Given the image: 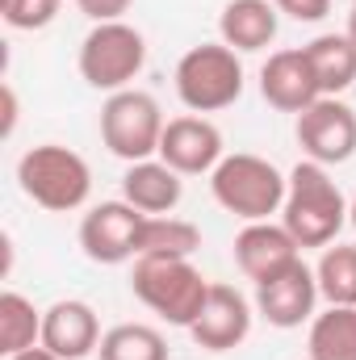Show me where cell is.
Returning <instances> with one entry per match:
<instances>
[{
  "mask_svg": "<svg viewBox=\"0 0 356 360\" xmlns=\"http://www.w3.org/2000/svg\"><path fill=\"white\" fill-rule=\"evenodd\" d=\"M348 222V201L323 164L302 160L289 172V193L281 205V226L298 239V248H331Z\"/></svg>",
  "mask_w": 356,
  "mask_h": 360,
  "instance_id": "obj_1",
  "label": "cell"
},
{
  "mask_svg": "<svg viewBox=\"0 0 356 360\" xmlns=\"http://www.w3.org/2000/svg\"><path fill=\"white\" fill-rule=\"evenodd\" d=\"M130 289L168 327H184L189 331L193 319L205 306L210 281L201 276V269H193L189 256H139L134 272H130Z\"/></svg>",
  "mask_w": 356,
  "mask_h": 360,
  "instance_id": "obj_2",
  "label": "cell"
},
{
  "mask_svg": "<svg viewBox=\"0 0 356 360\" xmlns=\"http://www.w3.org/2000/svg\"><path fill=\"white\" fill-rule=\"evenodd\" d=\"M210 193L227 214L243 222H268L285 205L289 176H281V168L268 164L265 155L235 151V155H222V164L210 172Z\"/></svg>",
  "mask_w": 356,
  "mask_h": 360,
  "instance_id": "obj_3",
  "label": "cell"
},
{
  "mask_svg": "<svg viewBox=\"0 0 356 360\" xmlns=\"http://www.w3.org/2000/svg\"><path fill=\"white\" fill-rule=\"evenodd\" d=\"M17 184L34 205L51 214H72L89 201L92 168L84 164L80 151L63 143H38L17 160Z\"/></svg>",
  "mask_w": 356,
  "mask_h": 360,
  "instance_id": "obj_4",
  "label": "cell"
},
{
  "mask_svg": "<svg viewBox=\"0 0 356 360\" xmlns=\"http://www.w3.org/2000/svg\"><path fill=\"white\" fill-rule=\"evenodd\" d=\"M177 96L189 113H218L243 96V63L227 42H201L177 63Z\"/></svg>",
  "mask_w": 356,
  "mask_h": 360,
  "instance_id": "obj_5",
  "label": "cell"
},
{
  "mask_svg": "<svg viewBox=\"0 0 356 360\" xmlns=\"http://www.w3.org/2000/svg\"><path fill=\"white\" fill-rule=\"evenodd\" d=\"M164 126L168 122H164L160 101L151 92L122 89V92H109V101L101 105V143L109 147V155H117L126 164L155 160Z\"/></svg>",
  "mask_w": 356,
  "mask_h": 360,
  "instance_id": "obj_6",
  "label": "cell"
},
{
  "mask_svg": "<svg viewBox=\"0 0 356 360\" xmlns=\"http://www.w3.org/2000/svg\"><path fill=\"white\" fill-rule=\"evenodd\" d=\"M80 76L96 92H122L147 63V38L126 21L92 25L80 42Z\"/></svg>",
  "mask_w": 356,
  "mask_h": 360,
  "instance_id": "obj_7",
  "label": "cell"
},
{
  "mask_svg": "<svg viewBox=\"0 0 356 360\" xmlns=\"http://www.w3.org/2000/svg\"><path fill=\"white\" fill-rule=\"evenodd\" d=\"M298 143L306 151V160L331 168V164H348L356 155V109L344 105L340 96H319L310 109L298 113Z\"/></svg>",
  "mask_w": 356,
  "mask_h": 360,
  "instance_id": "obj_8",
  "label": "cell"
},
{
  "mask_svg": "<svg viewBox=\"0 0 356 360\" xmlns=\"http://www.w3.org/2000/svg\"><path fill=\"white\" fill-rule=\"evenodd\" d=\"M143 210L130 201H101L92 205L80 222V248L92 264H126L139 256V231H143Z\"/></svg>",
  "mask_w": 356,
  "mask_h": 360,
  "instance_id": "obj_9",
  "label": "cell"
},
{
  "mask_svg": "<svg viewBox=\"0 0 356 360\" xmlns=\"http://www.w3.org/2000/svg\"><path fill=\"white\" fill-rule=\"evenodd\" d=\"M319 297H323L319 293V276H314V269H306L302 260H293L289 269H281L276 276H268V281L256 285V310L276 331H293V327L310 323Z\"/></svg>",
  "mask_w": 356,
  "mask_h": 360,
  "instance_id": "obj_10",
  "label": "cell"
},
{
  "mask_svg": "<svg viewBox=\"0 0 356 360\" xmlns=\"http://www.w3.org/2000/svg\"><path fill=\"white\" fill-rule=\"evenodd\" d=\"M193 344L205 352H231L252 335V302L235 285H210L201 314L189 327Z\"/></svg>",
  "mask_w": 356,
  "mask_h": 360,
  "instance_id": "obj_11",
  "label": "cell"
},
{
  "mask_svg": "<svg viewBox=\"0 0 356 360\" xmlns=\"http://www.w3.org/2000/svg\"><path fill=\"white\" fill-rule=\"evenodd\" d=\"M160 160L168 168H177L180 176L214 172L222 164V130L201 113L172 117L164 126V139H160Z\"/></svg>",
  "mask_w": 356,
  "mask_h": 360,
  "instance_id": "obj_12",
  "label": "cell"
},
{
  "mask_svg": "<svg viewBox=\"0 0 356 360\" xmlns=\"http://www.w3.org/2000/svg\"><path fill=\"white\" fill-rule=\"evenodd\" d=\"M260 96L281 113H302L323 96L319 80H314V68L306 59V46L268 55V63L260 68Z\"/></svg>",
  "mask_w": 356,
  "mask_h": 360,
  "instance_id": "obj_13",
  "label": "cell"
},
{
  "mask_svg": "<svg viewBox=\"0 0 356 360\" xmlns=\"http://www.w3.org/2000/svg\"><path fill=\"white\" fill-rule=\"evenodd\" d=\"M42 348L59 360H84L101 348V323L96 310L80 297H63L42 310Z\"/></svg>",
  "mask_w": 356,
  "mask_h": 360,
  "instance_id": "obj_14",
  "label": "cell"
},
{
  "mask_svg": "<svg viewBox=\"0 0 356 360\" xmlns=\"http://www.w3.org/2000/svg\"><path fill=\"white\" fill-rule=\"evenodd\" d=\"M293 260H302V248L298 239L276 226V222H248L239 235H235V264L248 281H268L281 269H289Z\"/></svg>",
  "mask_w": 356,
  "mask_h": 360,
  "instance_id": "obj_15",
  "label": "cell"
},
{
  "mask_svg": "<svg viewBox=\"0 0 356 360\" xmlns=\"http://www.w3.org/2000/svg\"><path fill=\"white\" fill-rule=\"evenodd\" d=\"M180 197H184L180 172L168 168L160 155L130 164L126 176H122V201H130V205L143 210V214H172L180 205Z\"/></svg>",
  "mask_w": 356,
  "mask_h": 360,
  "instance_id": "obj_16",
  "label": "cell"
},
{
  "mask_svg": "<svg viewBox=\"0 0 356 360\" xmlns=\"http://www.w3.org/2000/svg\"><path fill=\"white\" fill-rule=\"evenodd\" d=\"M276 13L281 8L272 0H227L218 17V38L239 55L265 51L276 38Z\"/></svg>",
  "mask_w": 356,
  "mask_h": 360,
  "instance_id": "obj_17",
  "label": "cell"
},
{
  "mask_svg": "<svg viewBox=\"0 0 356 360\" xmlns=\"http://www.w3.org/2000/svg\"><path fill=\"white\" fill-rule=\"evenodd\" d=\"M306 59L323 96H340L356 84V42L348 34H319L306 42Z\"/></svg>",
  "mask_w": 356,
  "mask_h": 360,
  "instance_id": "obj_18",
  "label": "cell"
},
{
  "mask_svg": "<svg viewBox=\"0 0 356 360\" xmlns=\"http://www.w3.org/2000/svg\"><path fill=\"white\" fill-rule=\"evenodd\" d=\"M310 360H356V306H327L310 319Z\"/></svg>",
  "mask_w": 356,
  "mask_h": 360,
  "instance_id": "obj_19",
  "label": "cell"
},
{
  "mask_svg": "<svg viewBox=\"0 0 356 360\" xmlns=\"http://www.w3.org/2000/svg\"><path fill=\"white\" fill-rule=\"evenodd\" d=\"M42 344V310H34L30 297H21L17 289L0 293V352L17 356Z\"/></svg>",
  "mask_w": 356,
  "mask_h": 360,
  "instance_id": "obj_20",
  "label": "cell"
},
{
  "mask_svg": "<svg viewBox=\"0 0 356 360\" xmlns=\"http://www.w3.org/2000/svg\"><path fill=\"white\" fill-rule=\"evenodd\" d=\"M201 248V231L172 214H147L139 231V256H193ZM134 256V260H139Z\"/></svg>",
  "mask_w": 356,
  "mask_h": 360,
  "instance_id": "obj_21",
  "label": "cell"
},
{
  "mask_svg": "<svg viewBox=\"0 0 356 360\" xmlns=\"http://www.w3.org/2000/svg\"><path fill=\"white\" fill-rule=\"evenodd\" d=\"M101 360H168V340L151 323H117L101 335Z\"/></svg>",
  "mask_w": 356,
  "mask_h": 360,
  "instance_id": "obj_22",
  "label": "cell"
},
{
  "mask_svg": "<svg viewBox=\"0 0 356 360\" xmlns=\"http://www.w3.org/2000/svg\"><path fill=\"white\" fill-rule=\"evenodd\" d=\"M314 276H319V293L327 306H356V243L323 248Z\"/></svg>",
  "mask_w": 356,
  "mask_h": 360,
  "instance_id": "obj_23",
  "label": "cell"
},
{
  "mask_svg": "<svg viewBox=\"0 0 356 360\" xmlns=\"http://www.w3.org/2000/svg\"><path fill=\"white\" fill-rule=\"evenodd\" d=\"M59 13V0H4V21L13 30H46Z\"/></svg>",
  "mask_w": 356,
  "mask_h": 360,
  "instance_id": "obj_24",
  "label": "cell"
},
{
  "mask_svg": "<svg viewBox=\"0 0 356 360\" xmlns=\"http://www.w3.org/2000/svg\"><path fill=\"white\" fill-rule=\"evenodd\" d=\"M76 4H80V13L92 25H105V21H122L134 0H76Z\"/></svg>",
  "mask_w": 356,
  "mask_h": 360,
  "instance_id": "obj_25",
  "label": "cell"
},
{
  "mask_svg": "<svg viewBox=\"0 0 356 360\" xmlns=\"http://www.w3.org/2000/svg\"><path fill=\"white\" fill-rule=\"evenodd\" d=\"M272 4L293 21H323L331 13V0H272Z\"/></svg>",
  "mask_w": 356,
  "mask_h": 360,
  "instance_id": "obj_26",
  "label": "cell"
},
{
  "mask_svg": "<svg viewBox=\"0 0 356 360\" xmlns=\"http://www.w3.org/2000/svg\"><path fill=\"white\" fill-rule=\"evenodd\" d=\"M13 126H17V92L4 84V134H13Z\"/></svg>",
  "mask_w": 356,
  "mask_h": 360,
  "instance_id": "obj_27",
  "label": "cell"
},
{
  "mask_svg": "<svg viewBox=\"0 0 356 360\" xmlns=\"http://www.w3.org/2000/svg\"><path fill=\"white\" fill-rule=\"evenodd\" d=\"M8 360H59V356H55L51 348H42V344H38V348H30V352H17V356H8Z\"/></svg>",
  "mask_w": 356,
  "mask_h": 360,
  "instance_id": "obj_28",
  "label": "cell"
},
{
  "mask_svg": "<svg viewBox=\"0 0 356 360\" xmlns=\"http://www.w3.org/2000/svg\"><path fill=\"white\" fill-rule=\"evenodd\" d=\"M344 34H348V38L356 42V0H352V13H348V30H344Z\"/></svg>",
  "mask_w": 356,
  "mask_h": 360,
  "instance_id": "obj_29",
  "label": "cell"
},
{
  "mask_svg": "<svg viewBox=\"0 0 356 360\" xmlns=\"http://www.w3.org/2000/svg\"><path fill=\"white\" fill-rule=\"evenodd\" d=\"M348 226L356 231V197H352V205H348Z\"/></svg>",
  "mask_w": 356,
  "mask_h": 360,
  "instance_id": "obj_30",
  "label": "cell"
}]
</instances>
